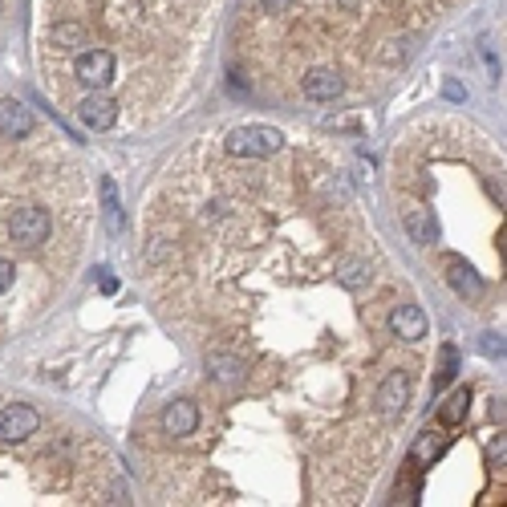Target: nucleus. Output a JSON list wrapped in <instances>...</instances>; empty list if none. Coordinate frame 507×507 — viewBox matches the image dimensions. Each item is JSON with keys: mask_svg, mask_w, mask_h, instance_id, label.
Segmentation results:
<instances>
[{"mask_svg": "<svg viewBox=\"0 0 507 507\" xmlns=\"http://www.w3.org/2000/svg\"><path fill=\"white\" fill-rule=\"evenodd\" d=\"M4 236L17 244V248H41L49 236H53V220L41 203H20L4 220Z\"/></svg>", "mask_w": 507, "mask_h": 507, "instance_id": "1", "label": "nucleus"}, {"mask_svg": "<svg viewBox=\"0 0 507 507\" xmlns=\"http://www.w3.org/2000/svg\"><path fill=\"white\" fill-rule=\"evenodd\" d=\"M285 146V135L277 126H236L228 135V151L239 159H272Z\"/></svg>", "mask_w": 507, "mask_h": 507, "instance_id": "2", "label": "nucleus"}, {"mask_svg": "<svg viewBox=\"0 0 507 507\" xmlns=\"http://www.w3.org/2000/svg\"><path fill=\"white\" fill-rule=\"evenodd\" d=\"M114 74H118V58L110 49H86L74 66L77 86H86V90H110Z\"/></svg>", "mask_w": 507, "mask_h": 507, "instance_id": "3", "label": "nucleus"}, {"mask_svg": "<svg viewBox=\"0 0 507 507\" xmlns=\"http://www.w3.org/2000/svg\"><path fill=\"white\" fill-rule=\"evenodd\" d=\"M41 431V414L25 402H9L0 410V442H29Z\"/></svg>", "mask_w": 507, "mask_h": 507, "instance_id": "4", "label": "nucleus"}, {"mask_svg": "<svg viewBox=\"0 0 507 507\" xmlns=\"http://www.w3.org/2000/svg\"><path fill=\"white\" fill-rule=\"evenodd\" d=\"M77 118L90 126V130H110L118 122V102L105 90H90L82 102H77Z\"/></svg>", "mask_w": 507, "mask_h": 507, "instance_id": "5", "label": "nucleus"}, {"mask_svg": "<svg viewBox=\"0 0 507 507\" xmlns=\"http://www.w3.org/2000/svg\"><path fill=\"white\" fill-rule=\"evenodd\" d=\"M378 406H382L390 418L406 414V406H410V373H402V370L386 373V382L378 386Z\"/></svg>", "mask_w": 507, "mask_h": 507, "instance_id": "6", "label": "nucleus"}, {"mask_svg": "<svg viewBox=\"0 0 507 507\" xmlns=\"http://www.w3.org/2000/svg\"><path fill=\"white\" fill-rule=\"evenodd\" d=\"M442 269H447V285L455 288L463 300H479V297H483V277H479V272L471 269L463 256H447V260H442Z\"/></svg>", "mask_w": 507, "mask_h": 507, "instance_id": "7", "label": "nucleus"}, {"mask_svg": "<svg viewBox=\"0 0 507 507\" xmlns=\"http://www.w3.org/2000/svg\"><path fill=\"white\" fill-rule=\"evenodd\" d=\"M195 426H199V406L191 398H175L163 410V431L171 439H187V434H195Z\"/></svg>", "mask_w": 507, "mask_h": 507, "instance_id": "8", "label": "nucleus"}, {"mask_svg": "<svg viewBox=\"0 0 507 507\" xmlns=\"http://www.w3.org/2000/svg\"><path fill=\"white\" fill-rule=\"evenodd\" d=\"M33 130H37V122H33V114L25 105L0 102V135L9 138V143H25V138H33Z\"/></svg>", "mask_w": 507, "mask_h": 507, "instance_id": "9", "label": "nucleus"}, {"mask_svg": "<svg viewBox=\"0 0 507 507\" xmlns=\"http://www.w3.org/2000/svg\"><path fill=\"white\" fill-rule=\"evenodd\" d=\"M300 90H305V98H313V102H333V98H341L345 82L337 69H308V74L300 77Z\"/></svg>", "mask_w": 507, "mask_h": 507, "instance_id": "10", "label": "nucleus"}, {"mask_svg": "<svg viewBox=\"0 0 507 507\" xmlns=\"http://www.w3.org/2000/svg\"><path fill=\"white\" fill-rule=\"evenodd\" d=\"M390 333L402 341H422L426 337V313L418 305H398L390 313Z\"/></svg>", "mask_w": 507, "mask_h": 507, "instance_id": "11", "label": "nucleus"}, {"mask_svg": "<svg viewBox=\"0 0 507 507\" xmlns=\"http://www.w3.org/2000/svg\"><path fill=\"white\" fill-rule=\"evenodd\" d=\"M402 228L410 231L414 244H431V239L439 236V228H434V215L426 207H418V203H406V207H402Z\"/></svg>", "mask_w": 507, "mask_h": 507, "instance_id": "12", "label": "nucleus"}, {"mask_svg": "<svg viewBox=\"0 0 507 507\" xmlns=\"http://www.w3.org/2000/svg\"><path fill=\"white\" fill-rule=\"evenodd\" d=\"M49 45L53 49H77V45H90V29L82 20H58L49 29Z\"/></svg>", "mask_w": 507, "mask_h": 507, "instance_id": "13", "label": "nucleus"}, {"mask_svg": "<svg viewBox=\"0 0 507 507\" xmlns=\"http://www.w3.org/2000/svg\"><path fill=\"white\" fill-rule=\"evenodd\" d=\"M442 450H447V434L442 431H426L418 442H414V450H410V459L418 463V467H431L434 459H439Z\"/></svg>", "mask_w": 507, "mask_h": 507, "instance_id": "14", "label": "nucleus"}, {"mask_svg": "<svg viewBox=\"0 0 507 507\" xmlns=\"http://www.w3.org/2000/svg\"><path fill=\"white\" fill-rule=\"evenodd\" d=\"M370 264H365V260H341V264H337V285L341 288H349V292H357V288H365L370 285Z\"/></svg>", "mask_w": 507, "mask_h": 507, "instance_id": "15", "label": "nucleus"}, {"mask_svg": "<svg viewBox=\"0 0 507 507\" xmlns=\"http://www.w3.org/2000/svg\"><path fill=\"white\" fill-rule=\"evenodd\" d=\"M467 410H471V390H455L447 402H442V410H439L442 426H459V422L467 418Z\"/></svg>", "mask_w": 507, "mask_h": 507, "instance_id": "16", "label": "nucleus"}, {"mask_svg": "<svg viewBox=\"0 0 507 507\" xmlns=\"http://www.w3.org/2000/svg\"><path fill=\"white\" fill-rule=\"evenodd\" d=\"M459 373V345H442L439 349V373H434V390H442V386H450V378Z\"/></svg>", "mask_w": 507, "mask_h": 507, "instance_id": "17", "label": "nucleus"}, {"mask_svg": "<svg viewBox=\"0 0 507 507\" xmlns=\"http://www.w3.org/2000/svg\"><path fill=\"white\" fill-rule=\"evenodd\" d=\"M102 199H105V215H110V228L122 231V211H118V187H114V179H110V175L102 179Z\"/></svg>", "mask_w": 507, "mask_h": 507, "instance_id": "18", "label": "nucleus"}, {"mask_svg": "<svg viewBox=\"0 0 507 507\" xmlns=\"http://www.w3.org/2000/svg\"><path fill=\"white\" fill-rule=\"evenodd\" d=\"M12 285H17V264L0 256V297H9Z\"/></svg>", "mask_w": 507, "mask_h": 507, "instance_id": "19", "label": "nucleus"}, {"mask_svg": "<svg viewBox=\"0 0 507 507\" xmlns=\"http://www.w3.org/2000/svg\"><path fill=\"white\" fill-rule=\"evenodd\" d=\"M483 354L503 357V337H499V333H488V337H483Z\"/></svg>", "mask_w": 507, "mask_h": 507, "instance_id": "20", "label": "nucleus"}, {"mask_svg": "<svg viewBox=\"0 0 507 507\" xmlns=\"http://www.w3.org/2000/svg\"><path fill=\"white\" fill-rule=\"evenodd\" d=\"M260 4H264V12H272V17H277V12H288V9H292V0H260Z\"/></svg>", "mask_w": 507, "mask_h": 507, "instance_id": "21", "label": "nucleus"}, {"mask_svg": "<svg viewBox=\"0 0 507 507\" xmlns=\"http://www.w3.org/2000/svg\"><path fill=\"white\" fill-rule=\"evenodd\" d=\"M447 98H450V102H463V86H459V82H450V86H447Z\"/></svg>", "mask_w": 507, "mask_h": 507, "instance_id": "22", "label": "nucleus"}, {"mask_svg": "<svg viewBox=\"0 0 507 507\" xmlns=\"http://www.w3.org/2000/svg\"><path fill=\"white\" fill-rule=\"evenodd\" d=\"M102 292L110 297V292H118V280L114 277H102Z\"/></svg>", "mask_w": 507, "mask_h": 507, "instance_id": "23", "label": "nucleus"}]
</instances>
